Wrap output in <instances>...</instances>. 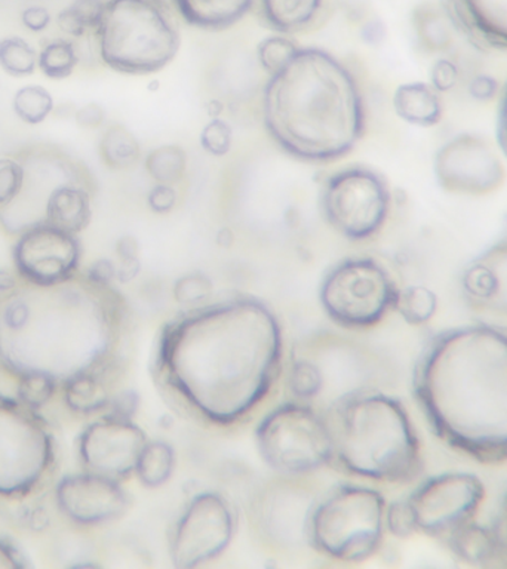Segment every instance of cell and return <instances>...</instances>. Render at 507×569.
<instances>
[{
	"label": "cell",
	"mask_w": 507,
	"mask_h": 569,
	"mask_svg": "<svg viewBox=\"0 0 507 569\" xmlns=\"http://www.w3.org/2000/svg\"><path fill=\"white\" fill-rule=\"evenodd\" d=\"M278 316L256 297L193 307L169 320L156 342L151 373L172 402L212 427L243 425L282 371Z\"/></svg>",
	"instance_id": "cell-1"
},
{
	"label": "cell",
	"mask_w": 507,
	"mask_h": 569,
	"mask_svg": "<svg viewBox=\"0 0 507 569\" xmlns=\"http://www.w3.org/2000/svg\"><path fill=\"white\" fill-rule=\"evenodd\" d=\"M129 331L113 284L76 274L52 287L24 282L0 297V369L18 378L48 373L60 385L79 373L115 378Z\"/></svg>",
	"instance_id": "cell-2"
},
{
	"label": "cell",
	"mask_w": 507,
	"mask_h": 569,
	"mask_svg": "<svg viewBox=\"0 0 507 569\" xmlns=\"http://www.w3.org/2000/svg\"><path fill=\"white\" fill-rule=\"evenodd\" d=\"M431 431L480 465L507 461V328L469 323L431 338L414 369Z\"/></svg>",
	"instance_id": "cell-3"
},
{
	"label": "cell",
	"mask_w": 507,
	"mask_h": 569,
	"mask_svg": "<svg viewBox=\"0 0 507 569\" xmlns=\"http://www.w3.org/2000/svg\"><path fill=\"white\" fill-rule=\"evenodd\" d=\"M266 131L289 156L305 162L345 158L364 137L367 114L349 67L320 48H300L262 89Z\"/></svg>",
	"instance_id": "cell-4"
},
{
	"label": "cell",
	"mask_w": 507,
	"mask_h": 569,
	"mask_svg": "<svg viewBox=\"0 0 507 569\" xmlns=\"http://www.w3.org/2000/svg\"><path fill=\"white\" fill-rule=\"evenodd\" d=\"M332 439L331 466L377 483H411L425 460L408 409L395 396L351 390L325 413Z\"/></svg>",
	"instance_id": "cell-5"
},
{
	"label": "cell",
	"mask_w": 507,
	"mask_h": 569,
	"mask_svg": "<svg viewBox=\"0 0 507 569\" xmlns=\"http://www.w3.org/2000/svg\"><path fill=\"white\" fill-rule=\"evenodd\" d=\"M91 38L118 73H158L180 49V30L163 0H93Z\"/></svg>",
	"instance_id": "cell-6"
},
{
	"label": "cell",
	"mask_w": 507,
	"mask_h": 569,
	"mask_svg": "<svg viewBox=\"0 0 507 569\" xmlns=\"http://www.w3.org/2000/svg\"><path fill=\"white\" fill-rule=\"evenodd\" d=\"M387 500L367 485L342 483L316 500L307 545L324 558L362 563L381 549Z\"/></svg>",
	"instance_id": "cell-7"
},
{
	"label": "cell",
	"mask_w": 507,
	"mask_h": 569,
	"mask_svg": "<svg viewBox=\"0 0 507 569\" xmlns=\"http://www.w3.org/2000/svg\"><path fill=\"white\" fill-rule=\"evenodd\" d=\"M58 449L49 422L20 399L0 396V497L20 500L56 478Z\"/></svg>",
	"instance_id": "cell-8"
},
{
	"label": "cell",
	"mask_w": 507,
	"mask_h": 569,
	"mask_svg": "<svg viewBox=\"0 0 507 569\" xmlns=\"http://www.w3.org/2000/svg\"><path fill=\"white\" fill-rule=\"evenodd\" d=\"M256 447L262 461L287 478L314 473L332 461L327 417L297 399L278 405L261 418Z\"/></svg>",
	"instance_id": "cell-9"
},
{
	"label": "cell",
	"mask_w": 507,
	"mask_h": 569,
	"mask_svg": "<svg viewBox=\"0 0 507 569\" xmlns=\"http://www.w3.org/2000/svg\"><path fill=\"white\" fill-rule=\"evenodd\" d=\"M398 292L394 276L376 258L349 257L325 273L319 301L334 323L367 329L395 311Z\"/></svg>",
	"instance_id": "cell-10"
},
{
	"label": "cell",
	"mask_w": 507,
	"mask_h": 569,
	"mask_svg": "<svg viewBox=\"0 0 507 569\" xmlns=\"http://www.w3.org/2000/svg\"><path fill=\"white\" fill-rule=\"evenodd\" d=\"M320 208L334 230L354 242H362L386 226L391 193L385 178L374 169L347 167L324 181Z\"/></svg>",
	"instance_id": "cell-11"
},
{
	"label": "cell",
	"mask_w": 507,
	"mask_h": 569,
	"mask_svg": "<svg viewBox=\"0 0 507 569\" xmlns=\"http://www.w3.org/2000/svg\"><path fill=\"white\" fill-rule=\"evenodd\" d=\"M235 532V510L222 493H195L169 533V559L180 569L202 567L229 549Z\"/></svg>",
	"instance_id": "cell-12"
},
{
	"label": "cell",
	"mask_w": 507,
	"mask_h": 569,
	"mask_svg": "<svg viewBox=\"0 0 507 569\" xmlns=\"http://www.w3.org/2000/svg\"><path fill=\"white\" fill-rule=\"evenodd\" d=\"M487 498L483 480L467 471L431 476L408 497L416 513L418 533L443 542L445 538L478 519Z\"/></svg>",
	"instance_id": "cell-13"
},
{
	"label": "cell",
	"mask_w": 507,
	"mask_h": 569,
	"mask_svg": "<svg viewBox=\"0 0 507 569\" xmlns=\"http://www.w3.org/2000/svg\"><path fill=\"white\" fill-rule=\"evenodd\" d=\"M434 173L440 189L467 198L494 194L507 180L497 146L474 132L458 133L436 150Z\"/></svg>",
	"instance_id": "cell-14"
},
{
	"label": "cell",
	"mask_w": 507,
	"mask_h": 569,
	"mask_svg": "<svg viewBox=\"0 0 507 569\" xmlns=\"http://www.w3.org/2000/svg\"><path fill=\"white\" fill-rule=\"evenodd\" d=\"M82 244L78 234L40 222L17 236L13 267L21 279L38 287H52L79 273Z\"/></svg>",
	"instance_id": "cell-15"
},
{
	"label": "cell",
	"mask_w": 507,
	"mask_h": 569,
	"mask_svg": "<svg viewBox=\"0 0 507 569\" xmlns=\"http://www.w3.org/2000/svg\"><path fill=\"white\" fill-rule=\"evenodd\" d=\"M147 442L146 431L136 421L101 416L80 431V469L123 482L136 473Z\"/></svg>",
	"instance_id": "cell-16"
},
{
	"label": "cell",
	"mask_w": 507,
	"mask_h": 569,
	"mask_svg": "<svg viewBox=\"0 0 507 569\" xmlns=\"http://www.w3.org/2000/svg\"><path fill=\"white\" fill-rule=\"evenodd\" d=\"M53 498L60 513L83 528L115 522L129 509L122 482L84 470L58 480Z\"/></svg>",
	"instance_id": "cell-17"
},
{
	"label": "cell",
	"mask_w": 507,
	"mask_h": 569,
	"mask_svg": "<svg viewBox=\"0 0 507 569\" xmlns=\"http://www.w3.org/2000/svg\"><path fill=\"white\" fill-rule=\"evenodd\" d=\"M460 287L471 307L507 319V233L465 267Z\"/></svg>",
	"instance_id": "cell-18"
},
{
	"label": "cell",
	"mask_w": 507,
	"mask_h": 569,
	"mask_svg": "<svg viewBox=\"0 0 507 569\" xmlns=\"http://www.w3.org/2000/svg\"><path fill=\"white\" fill-rule=\"evenodd\" d=\"M315 502V498L294 488L267 489L258 507V523L270 540L282 546L307 545V523Z\"/></svg>",
	"instance_id": "cell-19"
},
{
	"label": "cell",
	"mask_w": 507,
	"mask_h": 569,
	"mask_svg": "<svg viewBox=\"0 0 507 569\" xmlns=\"http://www.w3.org/2000/svg\"><path fill=\"white\" fill-rule=\"evenodd\" d=\"M458 33L489 51L507 52V0H443Z\"/></svg>",
	"instance_id": "cell-20"
},
{
	"label": "cell",
	"mask_w": 507,
	"mask_h": 569,
	"mask_svg": "<svg viewBox=\"0 0 507 569\" xmlns=\"http://www.w3.org/2000/svg\"><path fill=\"white\" fill-rule=\"evenodd\" d=\"M92 218L91 180H71L57 186L44 204V222L79 234Z\"/></svg>",
	"instance_id": "cell-21"
},
{
	"label": "cell",
	"mask_w": 507,
	"mask_h": 569,
	"mask_svg": "<svg viewBox=\"0 0 507 569\" xmlns=\"http://www.w3.org/2000/svg\"><path fill=\"white\" fill-rule=\"evenodd\" d=\"M178 16L200 30L230 29L252 11L256 0H171Z\"/></svg>",
	"instance_id": "cell-22"
},
{
	"label": "cell",
	"mask_w": 507,
	"mask_h": 569,
	"mask_svg": "<svg viewBox=\"0 0 507 569\" xmlns=\"http://www.w3.org/2000/svg\"><path fill=\"white\" fill-rule=\"evenodd\" d=\"M412 30L418 47L427 53H444L451 49L458 33L451 13L443 0H426L414 8Z\"/></svg>",
	"instance_id": "cell-23"
},
{
	"label": "cell",
	"mask_w": 507,
	"mask_h": 569,
	"mask_svg": "<svg viewBox=\"0 0 507 569\" xmlns=\"http://www.w3.org/2000/svg\"><path fill=\"white\" fill-rule=\"evenodd\" d=\"M394 109L400 120L418 128H434L443 122V93L430 83L409 82L399 84L394 93Z\"/></svg>",
	"instance_id": "cell-24"
},
{
	"label": "cell",
	"mask_w": 507,
	"mask_h": 569,
	"mask_svg": "<svg viewBox=\"0 0 507 569\" xmlns=\"http://www.w3.org/2000/svg\"><path fill=\"white\" fill-rule=\"evenodd\" d=\"M449 553L469 567L498 568V547L489 525L478 519L463 525L443 541Z\"/></svg>",
	"instance_id": "cell-25"
},
{
	"label": "cell",
	"mask_w": 507,
	"mask_h": 569,
	"mask_svg": "<svg viewBox=\"0 0 507 569\" xmlns=\"http://www.w3.org/2000/svg\"><path fill=\"white\" fill-rule=\"evenodd\" d=\"M266 24L279 34L301 33L319 20L325 0H258Z\"/></svg>",
	"instance_id": "cell-26"
},
{
	"label": "cell",
	"mask_w": 507,
	"mask_h": 569,
	"mask_svg": "<svg viewBox=\"0 0 507 569\" xmlns=\"http://www.w3.org/2000/svg\"><path fill=\"white\" fill-rule=\"evenodd\" d=\"M113 395V378L101 373H79L62 382L66 407L79 416L105 412Z\"/></svg>",
	"instance_id": "cell-27"
},
{
	"label": "cell",
	"mask_w": 507,
	"mask_h": 569,
	"mask_svg": "<svg viewBox=\"0 0 507 569\" xmlns=\"http://www.w3.org/2000/svg\"><path fill=\"white\" fill-rule=\"evenodd\" d=\"M176 466L177 456L172 445L160 439H149L138 458L133 476L145 488H160L172 478Z\"/></svg>",
	"instance_id": "cell-28"
},
{
	"label": "cell",
	"mask_w": 507,
	"mask_h": 569,
	"mask_svg": "<svg viewBox=\"0 0 507 569\" xmlns=\"http://www.w3.org/2000/svg\"><path fill=\"white\" fill-rule=\"evenodd\" d=\"M102 163L113 171L136 167L141 158V147L136 136L123 124L113 123L102 132L100 140Z\"/></svg>",
	"instance_id": "cell-29"
},
{
	"label": "cell",
	"mask_w": 507,
	"mask_h": 569,
	"mask_svg": "<svg viewBox=\"0 0 507 569\" xmlns=\"http://www.w3.org/2000/svg\"><path fill=\"white\" fill-rule=\"evenodd\" d=\"M439 309V298L426 284H408L399 288L395 311L412 327H422L435 319Z\"/></svg>",
	"instance_id": "cell-30"
},
{
	"label": "cell",
	"mask_w": 507,
	"mask_h": 569,
	"mask_svg": "<svg viewBox=\"0 0 507 569\" xmlns=\"http://www.w3.org/2000/svg\"><path fill=\"white\" fill-rule=\"evenodd\" d=\"M145 167L151 180L158 184H178L186 176L187 154L177 144L159 146L146 156Z\"/></svg>",
	"instance_id": "cell-31"
},
{
	"label": "cell",
	"mask_w": 507,
	"mask_h": 569,
	"mask_svg": "<svg viewBox=\"0 0 507 569\" xmlns=\"http://www.w3.org/2000/svg\"><path fill=\"white\" fill-rule=\"evenodd\" d=\"M79 61V49L73 40L51 39L39 51L38 69L49 79L61 80L73 74Z\"/></svg>",
	"instance_id": "cell-32"
},
{
	"label": "cell",
	"mask_w": 507,
	"mask_h": 569,
	"mask_svg": "<svg viewBox=\"0 0 507 569\" xmlns=\"http://www.w3.org/2000/svg\"><path fill=\"white\" fill-rule=\"evenodd\" d=\"M39 52L18 36L0 39V67L8 74L24 78L38 69Z\"/></svg>",
	"instance_id": "cell-33"
},
{
	"label": "cell",
	"mask_w": 507,
	"mask_h": 569,
	"mask_svg": "<svg viewBox=\"0 0 507 569\" xmlns=\"http://www.w3.org/2000/svg\"><path fill=\"white\" fill-rule=\"evenodd\" d=\"M12 109L22 122L39 124L52 113L53 98L47 88L27 84L13 96Z\"/></svg>",
	"instance_id": "cell-34"
},
{
	"label": "cell",
	"mask_w": 507,
	"mask_h": 569,
	"mask_svg": "<svg viewBox=\"0 0 507 569\" xmlns=\"http://www.w3.org/2000/svg\"><path fill=\"white\" fill-rule=\"evenodd\" d=\"M288 390L294 399L309 402L322 393L325 376L319 365L309 359L292 360L288 371Z\"/></svg>",
	"instance_id": "cell-35"
},
{
	"label": "cell",
	"mask_w": 507,
	"mask_h": 569,
	"mask_svg": "<svg viewBox=\"0 0 507 569\" xmlns=\"http://www.w3.org/2000/svg\"><path fill=\"white\" fill-rule=\"evenodd\" d=\"M298 49L300 47H298L296 40L287 34L269 36V38H265L258 43V62L267 73L276 74L292 61Z\"/></svg>",
	"instance_id": "cell-36"
},
{
	"label": "cell",
	"mask_w": 507,
	"mask_h": 569,
	"mask_svg": "<svg viewBox=\"0 0 507 569\" xmlns=\"http://www.w3.org/2000/svg\"><path fill=\"white\" fill-rule=\"evenodd\" d=\"M60 385L56 378L42 372H30L17 378V399L40 411L51 402Z\"/></svg>",
	"instance_id": "cell-37"
},
{
	"label": "cell",
	"mask_w": 507,
	"mask_h": 569,
	"mask_svg": "<svg viewBox=\"0 0 507 569\" xmlns=\"http://www.w3.org/2000/svg\"><path fill=\"white\" fill-rule=\"evenodd\" d=\"M213 292L212 280L200 271L182 274L172 287L173 300L186 309L207 305Z\"/></svg>",
	"instance_id": "cell-38"
},
{
	"label": "cell",
	"mask_w": 507,
	"mask_h": 569,
	"mask_svg": "<svg viewBox=\"0 0 507 569\" xmlns=\"http://www.w3.org/2000/svg\"><path fill=\"white\" fill-rule=\"evenodd\" d=\"M93 0H74L58 13V27L62 33L80 39L91 36Z\"/></svg>",
	"instance_id": "cell-39"
},
{
	"label": "cell",
	"mask_w": 507,
	"mask_h": 569,
	"mask_svg": "<svg viewBox=\"0 0 507 569\" xmlns=\"http://www.w3.org/2000/svg\"><path fill=\"white\" fill-rule=\"evenodd\" d=\"M385 527L386 532L398 540H408L418 533L416 513L408 498L387 502Z\"/></svg>",
	"instance_id": "cell-40"
},
{
	"label": "cell",
	"mask_w": 507,
	"mask_h": 569,
	"mask_svg": "<svg viewBox=\"0 0 507 569\" xmlns=\"http://www.w3.org/2000/svg\"><path fill=\"white\" fill-rule=\"evenodd\" d=\"M24 164L20 158H0V209L11 204L24 186Z\"/></svg>",
	"instance_id": "cell-41"
},
{
	"label": "cell",
	"mask_w": 507,
	"mask_h": 569,
	"mask_svg": "<svg viewBox=\"0 0 507 569\" xmlns=\"http://www.w3.org/2000/svg\"><path fill=\"white\" fill-rule=\"evenodd\" d=\"M233 141V132L230 124L222 119L213 118L205 124L200 132V146L211 156L222 158L229 153Z\"/></svg>",
	"instance_id": "cell-42"
},
{
	"label": "cell",
	"mask_w": 507,
	"mask_h": 569,
	"mask_svg": "<svg viewBox=\"0 0 507 569\" xmlns=\"http://www.w3.org/2000/svg\"><path fill=\"white\" fill-rule=\"evenodd\" d=\"M460 82V67L451 58L440 57L430 67L429 83L439 93L453 91Z\"/></svg>",
	"instance_id": "cell-43"
},
{
	"label": "cell",
	"mask_w": 507,
	"mask_h": 569,
	"mask_svg": "<svg viewBox=\"0 0 507 569\" xmlns=\"http://www.w3.org/2000/svg\"><path fill=\"white\" fill-rule=\"evenodd\" d=\"M140 407V398L133 390L116 391L102 416L119 418V420H133Z\"/></svg>",
	"instance_id": "cell-44"
},
{
	"label": "cell",
	"mask_w": 507,
	"mask_h": 569,
	"mask_svg": "<svg viewBox=\"0 0 507 569\" xmlns=\"http://www.w3.org/2000/svg\"><path fill=\"white\" fill-rule=\"evenodd\" d=\"M467 92L471 100L478 102H491L500 97V82L491 74H476L467 84Z\"/></svg>",
	"instance_id": "cell-45"
},
{
	"label": "cell",
	"mask_w": 507,
	"mask_h": 569,
	"mask_svg": "<svg viewBox=\"0 0 507 569\" xmlns=\"http://www.w3.org/2000/svg\"><path fill=\"white\" fill-rule=\"evenodd\" d=\"M147 204H149V208L155 213L165 216V213H169L176 208L177 191L173 189V186L158 184L156 182L153 189L147 194Z\"/></svg>",
	"instance_id": "cell-46"
},
{
	"label": "cell",
	"mask_w": 507,
	"mask_h": 569,
	"mask_svg": "<svg viewBox=\"0 0 507 569\" xmlns=\"http://www.w3.org/2000/svg\"><path fill=\"white\" fill-rule=\"evenodd\" d=\"M21 22L27 30L39 33V31L47 30L51 24V13L40 4H31L21 12Z\"/></svg>",
	"instance_id": "cell-47"
},
{
	"label": "cell",
	"mask_w": 507,
	"mask_h": 569,
	"mask_svg": "<svg viewBox=\"0 0 507 569\" xmlns=\"http://www.w3.org/2000/svg\"><path fill=\"white\" fill-rule=\"evenodd\" d=\"M74 120L80 128L97 129L105 123L106 111L97 102H89L74 111Z\"/></svg>",
	"instance_id": "cell-48"
},
{
	"label": "cell",
	"mask_w": 507,
	"mask_h": 569,
	"mask_svg": "<svg viewBox=\"0 0 507 569\" xmlns=\"http://www.w3.org/2000/svg\"><path fill=\"white\" fill-rule=\"evenodd\" d=\"M496 137L498 150L507 158V80L498 97Z\"/></svg>",
	"instance_id": "cell-49"
},
{
	"label": "cell",
	"mask_w": 507,
	"mask_h": 569,
	"mask_svg": "<svg viewBox=\"0 0 507 569\" xmlns=\"http://www.w3.org/2000/svg\"><path fill=\"white\" fill-rule=\"evenodd\" d=\"M84 276L92 282L113 284L116 282V262L110 260H97L88 267Z\"/></svg>",
	"instance_id": "cell-50"
},
{
	"label": "cell",
	"mask_w": 507,
	"mask_h": 569,
	"mask_svg": "<svg viewBox=\"0 0 507 569\" xmlns=\"http://www.w3.org/2000/svg\"><path fill=\"white\" fill-rule=\"evenodd\" d=\"M30 563L11 541L0 538V568H27Z\"/></svg>",
	"instance_id": "cell-51"
},
{
	"label": "cell",
	"mask_w": 507,
	"mask_h": 569,
	"mask_svg": "<svg viewBox=\"0 0 507 569\" xmlns=\"http://www.w3.org/2000/svg\"><path fill=\"white\" fill-rule=\"evenodd\" d=\"M21 283L22 279L17 270L0 269V297L16 291Z\"/></svg>",
	"instance_id": "cell-52"
},
{
	"label": "cell",
	"mask_w": 507,
	"mask_h": 569,
	"mask_svg": "<svg viewBox=\"0 0 507 569\" xmlns=\"http://www.w3.org/2000/svg\"><path fill=\"white\" fill-rule=\"evenodd\" d=\"M500 510L506 511V513H507V496H506V498H505V501H503V505H501V507H500Z\"/></svg>",
	"instance_id": "cell-53"
}]
</instances>
